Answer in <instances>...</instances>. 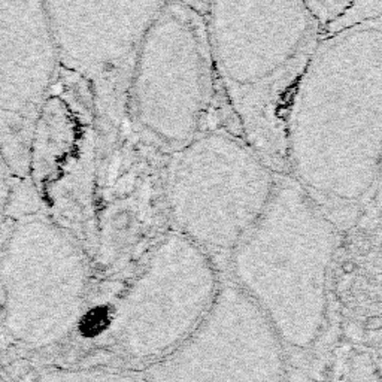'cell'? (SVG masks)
<instances>
[{
	"label": "cell",
	"instance_id": "3",
	"mask_svg": "<svg viewBox=\"0 0 382 382\" xmlns=\"http://www.w3.org/2000/svg\"><path fill=\"white\" fill-rule=\"evenodd\" d=\"M340 230L288 175L227 261L225 278L264 312L284 343L308 348L327 316V282Z\"/></svg>",
	"mask_w": 382,
	"mask_h": 382
},
{
	"label": "cell",
	"instance_id": "6",
	"mask_svg": "<svg viewBox=\"0 0 382 382\" xmlns=\"http://www.w3.org/2000/svg\"><path fill=\"white\" fill-rule=\"evenodd\" d=\"M90 290V254L41 206L11 223L0 242V306L6 333L42 349L79 324Z\"/></svg>",
	"mask_w": 382,
	"mask_h": 382
},
{
	"label": "cell",
	"instance_id": "9",
	"mask_svg": "<svg viewBox=\"0 0 382 382\" xmlns=\"http://www.w3.org/2000/svg\"><path fill=\"white\" fill-rule=\"evenodd\" d=\"M164 2H45L62 70L90 88L99 130L127 113L139 46Z\"/></svg>",
	"mask_w": 382,
	"mask_h": 382
},
{
	"label": "cell",
	"instance_id": "7",
	"mask_svg": "<svg viewBox=\"0 0 382 382\" xmlns=\"http://www.w3.org/2000/svg\"><path fill=\"white\" fill-rule=\"evenodd\" d=\"M223 276L215 261L167 230L116 299L109 332L127 357L154 363L180 346L209 312Z\"/></svg>",
	"mask_w": 382,
	"mask_h": 382
},
{
	"label": "cell",
	"instance_id": "1",
	"mask_svg": "<svg viewBox=\"0 0 382 382\" xmlns=\"http://www.w3.org/2000/svg\"><path fill=\"white\" fill-rule=\"evenodd\" d=\"M306 5L321 35L288 113V176L340 230L382 166V2Z\"/></svg>",
	"mask_w": 382,
	"mask_h": 382
},
{
	"label": "cell",
	"instance_id": "12",
	"mask_svg": "<svg viewBox=\"0 0 382 382\" xmlns=\"http://www.w3.org/2000/svg\"><path fill=\"white\" fill-rule=\"evenodd\" d=\"M38 382H145L129 372L106 369H60L51 367L41 372Z\"/></svg>",
	"mask_w": 382,
	"mask_h": 382
},
{
	"label": "cell",
	"instance_id": "2",
	"mask_svg": "<svg viewBox=\"0 0 382 382\" xmlns=\"http://www.w3.org/2000/svg\"><path fill=\"white\" fill-rule=\"evenodd\" d=\"M206 22L239 133L278 175H288L287 120L319 22L303 2L206 3Z\"/></svg>",
	"mask_w": 382,
	"mask_h": 382
},
{
	"label": "cell",
	"instance_id": "10",
	"mask_svg": "<svg viewBox=\"0 0 382 382\" xmlns=\"http://www.w3.org/2000/svg\"><path fill=\"white\" fill-rule=\"evenodd\" d=\"M285 343L264 312L223 276L197 329L143 372L145 382H285Z\"/></svg>",
	"mask_w": 382,
	"mask_h": 382
},
{
	"label": "cell",
	"instance_id": "11",
	"mask_svg": "<svg viewBox=\"0 0 382 382\" xmlns=\"http://www.w3.org/2000/svg\"><path fill=\"white\" fill-rule=\"evenodd\" d=\"M60 72L45 2H0V145L20 181L27 180L33 132Z\"/></svg>",
	"mask_w": 382,
	"mask_h": 382
},
{
	"label": "cell",
	"instance_id": "4",
	"mask_svg": "<svg viewBox=\"0 0 382 382\" xmlns=\"http://www.w3.org/2000/svg\"><path fill=\"white\" fill-rule=\"evenodd\" d=\"M278 178L238 130H204L164 164L161 202L170 230L225 269L266 211Z\"/></svg>",
	"mask_w": 382,
	"mask_h": 382
},
{
	"label": "cell",
	"instance_id": "5",
	"mask_svg": "<svg viewBox=\"0 0 382 382\" xmlns=\"http://www.w3.org/2000/svg\"><path fill=\"white\" fill-rule=\"evenodd\" d=\"M217 84L206 3L164 2L136 55L127 103L132 121L173 153L208 130Z\"/></svg>",
	"mask_w": 382,
	"mask_h": 382
},
{
	"label": "cell",
	"instance_id": "13",
	"mask_svg": "<svg viewBox=\"0 0 382 382\" xmlns=\"http://www.w3.org/2000/svg\"><path fill=\"white\" fill-rule=\"evenodd\" d=\"M15 181L18 180L15 178L6 154L0 145V230L8 223V217L11 214L15 197Z\"/></svg>",
	"mask_w": 382,
	"mask_h": 382
},
{
	"label": "cell",
	"instance_id": "8",
	"mask_svg": "<svg viewBox=\"0 0 382 382\" xmlns=\"http://www.w3.org/2000/svg\"><path fill=\"white\" fill-rule=\"evenodd\" d=\"M100 130L93 96L78 76L60 72L36 123L27 180L41 208L96 251L94 211Z\"/></svg>",
	"mask_w": 382,
	"mask_h": 382
}]
</instances>
